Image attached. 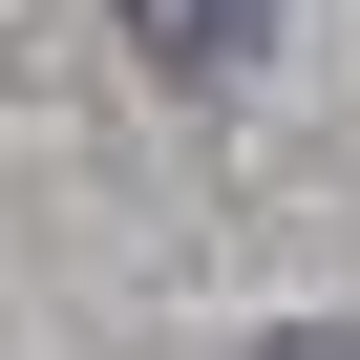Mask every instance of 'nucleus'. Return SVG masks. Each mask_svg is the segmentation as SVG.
<instances>
[{
    "instance_id": "obj_1",
    "label": "nucleus",
    "mask_w": 360,
    "mask_h": 360,
    "mask_svg": "<svg viewBox=\"0 0 360 360\" xmlns=\"http://www.w3.org/2000/svg\"><path fill=\"white\" fill-rule=\"evenodd\" d=\"M127 43H148L169 85H233V64L276 43V0H127Z\"/></svg>"
},
{
    "instance_id": "obj_2",
    "label": "nucleus",
    "mask_w": 360,
    "mask_h": 360,
    "mask_svg": "<svg viewBox=\"0 0 360 360\" xmlns=\"http://www.w3.org/2000/svg\"><path fill=\"white\" fill-rule=\"evenodd\" d=\"M255 360H360V339H339V318H297V339H255Z\"/></svg>"
}]
</instances>
